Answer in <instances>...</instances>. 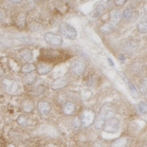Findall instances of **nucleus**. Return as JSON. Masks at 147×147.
<instances>
[{
    "label": "nucleus",
    "mask_w": 147,
    "mask_h": 147,
    "mask_svg": "<svg viewBox=\"0 0 147 147\" xmlns=\"http://www.w3.org/2000/svg\"><path fill=\"white\" fill-rule=\"evenodd\" d=\"M19 54L22 59L25 61H30L33 57L32 51L29 48H23L20 50Z\"/></svg>",
    "instance_id": "nucleus-14"
},
{
    "label": "nucleus",
    "mask_w": 147,
    "mask_h": 147,
    "mask_svg": "<svg viewBox=\"0 0 147 147\" xmlns=\"http://www.w3.org/2000/svg\"><path fill=\"white\" fill-rule=\"evenodd\" d=\"M71 124H72L73 129H74V130H78L79 128H80L81 125L80 119L78 117H75L73 119Z\"/></svg>",
    "instance_id": "nucleus-28"
},
{
    "label": "nucleus",
    "mask_w": 147,
    "mask_h": 147,
    "mask_svg": "<svg viewBox=\"0 0 147 147\" xmlns=\"http://www.w3.org/2000/svg\"><path fill=\"white\" fill-rule=\"evenodd\" d=\"M68 82L66 80L63 78H57L56 80L54 81L51 84V86H50V88H51L52 90H59L61 89L64 87L67 86Z\"/></svg>",
    "instance_id": "nucleus-11"
},
{
    "label": "nucleus",
    "mask_w": 147,
    "mask_h": 147,
    "mask_svg": "<svg viewBox=\"0 0 147 147\" xmlns=\"http://www.w3.org/2000/svg\"><path fill=\"white\" fill-rule=\"evenodd\" d=\"M44 38L46 43L52 46H59L63 43V38L61 35L50 32L44 33Z\"/></svg>",
    "instance_id": "nucleus-5"
},
{
    "label": "nucleus",
    "mask_w": 147,
    "mask_h": 147,
    "mask_svg": "<svg viewBox=\"0 0 147 147\" xmlns=\"http://www.w3.org/2000/svg\"><path fill=\"white\" fill-rule=\"evenodd\" d=\"M108 62L109 63H110V64L112 66H114V63H113V61L112 60V59H111V58H108Z\"/></svg>",
    "instance_id": "nucleus-35"
},
{
    "label": "nucleus",
    "mask_w": 147,
    "mask_h": 147,
    "mask_svg": "<svg viewBox=\"0 0 147 147\" xmlns=\"http://www.w3.org/2000/svg\"><path fill=\"white\" fill-rule=\"evenodd\" d=\"M131 14H132V12H131V9L129 8V7H127V9H125V10L122 12V16L125 18H129L131 17Z\"/></svg>",
    "instance_id": "nucleus-30"
},
{
    "label": "nucleus",
    "mask_w": 147,
    "mask_h": 147,
    "mask_svg": "<svg viewBox=\"0 0 147 147\" xmlns=\"http://www.w3.org/2000/svg\"><path fill=\"white\" fill-rule=\"evenodd\" d=\"M45 57L49 60H54L55 59H59L61 58V54L59 51L54 50H46L45 52H43Z\"/></svg>",
    "instance_id": "nucleus-12"
},
{
    "label": "nucleus",
    "mask_w": 147,
    "mask_h": 147,
    "mask_svg": "<svg viewBox=\"0 0 147 147\" xmlns=\"http://www.w3.org/2000/svg\"><path fill=\"white\" fill-rule=\"evenodd\" d=\"M7 147H16L14 144H8L7 145Z\"/></svg>",
    "instance_id": "nucleus-36"
},
{
    "label": "nucleus",
    "mask_w": 147,
    "mask_h": 147,
    "mask_svg": "<svg viewBox=\"0 0 147 147\" xmlns=\"http://www.w3.org/2000/svg\"><path fill=\"white\" fill-rule=\"evenodd\" d=\"M115 115V108L114 105L110 102L104 104L99 112V115L95 123V127L100 129L104 127L105 123Z\"/></svg>",
    "instance_id": "nucleus-1"
},
{
    "label": "nucleus",
    "mask_w": 147,
    "mask_h": 147,
    "mask_svg": "<svg viewBox=\"0 0 147 147\" xmlns=\"http://www.w3.org/2000/svg\"><path fill=\"white\" fill-rule=\"evenodd\" d=\"M118 75H119L121 77V78L122 79V80H123L125 83H127V84H128V82H129V80H127V77H126V75L124 74L123 73L120 72V71H119V72H118Z\"/></svg>",
    "instance_id": "nucleus-32"
},
{
    "label": "nucleus",
    "mask_w": 147,
    "mask_h": 147,
    "mask_svg": "<svg viewBox=\"0 0 147 147\" xmlns=\"http://www.w3.org/2000/svg\"><path fill=\"white\" fill-rule=\"evenodd\" d=\"M118 59H119V60H120V61H124V60H125V56L122 54H120V55L118 56Z\"/></svg>",
    "instance_id": "nucleus-33"
},
{
    "label": "nucleus",
    "mask_w": 147,
    "mask_h": 147,
    "mask_svg": "<svg viewBox=\"0 0 147 147\" xmlns=\"http://www.w3.org/2000/svg\"><path fill=\"white\" fill-rule=\"evenodd\" d=\"M54 65L48 62H39L36 66L37 72L39 75H44L50 72L53 69Z\"/></svg>",
    "instance_id": "nucleus-7"
},
{
    "label": "nucleus",
    "mask_w": 147,
    "mask_h": 147,
    "mask_svg": "<svg viewBox=\"0 0 147 147\" xmlns=\"http://www.w3.org/2000/svg\"><path fill=\"white\" fill-rule=\"evenodd\" d=\"M22 109L24 112L31 113L34 110L35 104L31 100H24L22 103Z\"/></svg>",
    "instance_id": "nucleus-15"
},
{
    "label": "nucleus",
    "mask_w": 147,
    "mask_h": 147,
    "mask_svg": "<svg viewBox=\"0 0 147 147\" xmlns=\"http://www.w3.org/2000/svg\"><path fill=\"white\" fill-rule=\"evenodd\" d=\"M1 85L5 91L9 94L15 93L18 91L19 88L18 82L12 79L3 78L1 80Z\"/></svg>",
    "instance_id": "nucleus-3"
},
{
    "label": "nucleus",
    "mask_w": 147,
    "mask_h": 147,
    "mask_svg": "<svg viewBox=\"0 0 147 147\" xmlns=\"http://www.w3.org/2000/svg\"><path fill=\"white\" fill-rule=\"evenodd\" d=\"M137 28L138 31H140V33H147V16L141 20L140 23L137 24Z\"/></svg>",
    "instance_id": "nucleus-22"
},
{
    "label": "nucleus",
    "mask_w": 147,
    "mask_h": 147,
    "mask_svg": "<svg viewBox=\"0 0 147 147\" xmlns=\"http://www.w3.org/2000/svg\"><path fill=\"white\" fill-rule=\"evenodd\" d=\"M120 121L117 118L112 117L108 120L105 123L103 129L108 133H116L119 129Z\"/></svg>",
    "instance_id": "nucleus-6"
},
{
    "label": "nucleus",
    "mask_w": 147,
    "mask_h": 147,
    "mask_svg": "<svg viewBox=\"0 0 147 147\" xmlns=\"http://www.w3.org/2000/svg\"><path fill=\"white\" fill-rule=\"evenodd\" d=\"M17 123L22 127H27L30 125V120L28 117L20 115L17 118Z\"/></svg>",
    "instance_id": "nucleus-18"
},
{
    "label": "nucleus",
    "mask_w": 147,
    "mask_h": 147,
    "mask_svg": "<svg viewBox=\"0 0 147 147\" xmlns=\"http://www.w3.org/2000/svg\"><path fill=\"white\" fill-rule=\"evenodd\" d=\"M128 142H129V140L127 137H121L114 140L112 143L110 147H126L127 146Z\"/></svg>",
    "instance_id": "nucleus-16"
},
{
    "label": "nucleus",
    "mask_w": 147,
    "mask_h": 147,
    "mask_svg": "<svg viewBox=\"0 0 147 147\" xmlns=\"http://www.w3.org/2000/svg\"><path fill=\"white\" fill-rule=\"evenodd\" d=\"M37 76L36 75L34 74V73H27L24 75L23 77V81L24 82V83L27 84H33L36 80Z\"/></svg>",
    "instance_id": "nucleus-20"
},
{
    "label": "nucleus",
    "mask_w": 147,
    "mask_h": 147,
    "mask_svg": "<svg viewBox=\"0 0 147 147\" xmlns=\"http://www.w3.org/2000/svg\"><path fill=\"white\" fill-rule=\"evenodd\" d=\"M26 16L24 14H19L16 20V24L20 29H23L25 27Z\"/></svg>",
    "instance_id": "nucleus-19"
},
{
    "label": "nucleus",
    "mask_w": 147,
    "mask_h": 147,
    "mask_svg": "<svg viewBox=\"0 0 147 147\" xmlns=\"http://www.w3.org/2000/svg\"><path fill=\"white\" fill-rule=\"evenodd\" d=\"M139 111L142 113H147V103L145 101H141L139 104Z\"/></svg>",
    "instance_id": "nucleus-29"
},
{
    "label": "nucleus",
    "mask_w": 147,
    "mask_h": 147,
    "mask_svg": "<svg viewBox=\"0 0 147 147\" xmlns=\"http://www.w3.org/2000/svg\"><path fill=\"white\" fill-rule=\"evenodd\" d=\"M127 2L126 0H116V1H114V4L117 6H120V5H123L125 3Z\"/></svg>",
    "instance_id": "nucleus-31"
},
{
    "label": "nucleus",
    "mask_w": 147,
    "mask_h": 147,
    "mask_svg": "<svg viewBox=\"0 0 147 147\" xmlns=\"http://www.w3.org/2000/svg\"><path fill=\"white\" fill-rule=\"evenodd\" d=\"M36 70V66L33 63H27L24 65L20 69V71L22 73H30Z\"/></svg>",
    "instance_id": "nucleus-17"
},
{
    "label": "nucleus",
    "mask_w": 147,
    "mask_h": 147,
    "mask_svg": "<svg viewBox=\"0 0 147 147\" xmlns=\"http://www.w3.org/2000/svg\"><path fill=\"white\" fill-rule=\"evenodd\" d=\"M140 90L142 94L147 93V77H144L140 84Z\"/></svg>",
    "instance_id": "nucleus-27"
},
{
    "label": "nucleus",
    "mask_w": 147,
    "mask_h": 147,
    "mask_svg": "<svg viewBox=\"0 0 147 147\" xmlns=\"http://www.w3.org/2000/svg\"><path fill=\"white\" fill-rule=\"evenodd\" d=\"M114 27L113 24L106 22V23H104L102 25H101V27H99V31H100L101 33H108L112 32L113 31V29H114Z\"/></svg>",
    "instance_id": "nucleus-21"
},
{
    "label": "nucleus",
    "mask_w": 147,
    "mask_h": 147,
    "mask_svg": "<svg viewBox=\"0 0 147 147\" xmlns=\"http://www.w3.org/2000/svg\"><path fill=\"white\" fill-rule=\"evenodd\" d=\"M37 110L42 115H47L51 110V106L47 101H39L37 105Z\"/></svg>",
    "instance_id": "nucleus-9"
},
{
    "label": "nucleus",
    "mask_w": 147,
    "mask_h": 147,
    "mask_svg": "<svg viewBox=\"0 0 147 147\" xmlns=\"http://www.w3.org/2000/svg\"><path fill=\"white\" fill-rule=\"evenodd\" d=\"M95 113L91 110H84L80 116V121L83 127H88L93 123Z\"/></svg>",
    "instance_id": "nucleus-4"
},
{
    "label": "nucleus",
    "mask_w": 147,
    "mask_h": 147,
    "mask_svg": "<svg viewBox=\"0 0 147 147\" xmlns=\"http://www.w3.org/2000/svg\"><path fill=\"white\" fill-rule=\"evenodd\" d=\"M102 9H103V5L101 3H97V4H96L93 11V18H97V17L99 16L101 14V11H102Z\"/></svg>",
    "instance_id": "nucleus-25"
},
{
    "label": "nucleus",
    "mask_w": 147,
    "mask_h": 147,
    "mask_svg": "<svg viewBox=\"0 0 147 147\" xmlns=\"http://www.w3.org/2000/svg\"><path fill=\"white\" fill-rule=\"evenodd\" d=\"M86 69V65L80 60H74L70 65V70L75 75L82 74Z\"/></svg>",
    "instance_id": "nucleus-8"
},
{
    "label": "nucleus",
    "mask_w": 147,
    "mask_h": 147,
    "mask_svg": "<svg viewBox=\"0 0 147 147\" xmlns=\"http://www.w3.org/2000/svg\"><path fill=\"white\" fill-rule=\"evenodd\" d=\"M110 20L113 24H116L119 21V12L117 10H112L110 12Z\"/></svg>",
    "instance_id": "nucleus-23"
},
{
    "label": "nucleus",
    "mask_w": 147,
    "mask_h": 147,
    "mask_svg": "<svg viewBox=\"0 0 147 147\" xmlns=\"http://www.w3.org/2000/svg\"><path fill=\"white\" fill-rule=\"evenodd\" d=\"M9 2H11V3H20L22 2L21 0H18V1H12V0H10V1H9Z\"/></svg>",
    "instance_id": "nucleus-34"
},
{
    "label": "nucleus",
    "mask_w": 147,
    "mask_h": 147,
    "mask_svg": "<svg viewBox=\"0 0 147 147\" xmlns=\"http://www.w3.org/2000/svg\"><path fill=\"white\" fill-rule=\"evenodd\" d=\"M59 31L62 36L70 40H74L77 37L76 30L67 22H63L60 23L59 25Z\"/></svg>",
    "instance_id": "nucleus-2"
},
{
    "label": "nucleus",
    "mask_w": 147,
    "mask_h": 147,
    "mask_svg": "<svg viewBox=\"0 0 147 147\" xmlns=\"http://www.w3.org/2000/svg\"><path fill=\"white\" fill-rule=\"evenodd\" d=\"M127 84H128V86H129L130 93H131L132 97L135 99L138 98L139 93H138V92H137V90H136V88H135V87L134 86V85H133L131 82H129H129H128Z\"/></svg>",
    "instance_id": "nucleus-24"
},
{
    "label": "nucleus",
    "mask_w": 147,
    "mask_h": 147,
    "mask_svg": "<svg viewBox=\"0 0 147 147\" xmlns=\"http://www.w3.org/2000/svg\"><path fill=\"white\" fill-rule=\"evenodd\" d=\"M76 108V106L74 103L71 101H67L63 105V112L67 115H70L74 113Z\"/></svg>",
    "instance_id": "nucleus-13"
},
{
    "label": "nucleus",
    "mask_w": 147,
    "mask_h": 147,
    "mask_svg": "<svg viewBox=\"0 0 147 147\" xmlns=\"http://www.w3.org/2000/svg\"><path fill=\"white\" fill-rule=\"evenodd\" d=\"M1 18H2V14H1V13L0 12V20L1 19Z\"/></svg>",
    "instance_id": "nucleus-37"
},
{
    "label": "nucleus",
    "mask_w": 147,
    "mask_h": 147,
    "mask_svg": "<svg viewBox=\"0 0 147 147\" xmlns=\"http://www.w3.org/2000/svg\"><path fill=\"white\" fill-rule=\"evenodd\" d=\"M137 48V44L135 41L129 40L126 41L122 47V50L127 54H132Z\"/></svg>",
    "instance_id": "nucleus-10"
},
{
    "label": "nucleus",
    "mask_w": 147,
    "mask_h": 147,
    "mask_svg": "<svg viewBox=\"0 0 147 147\" xmlns=\"http://www.w3.org/2000/svg\"><path fill=\"white\" fill-rule=\"evenodd\" d=\"M40 25L41 24L36 21H33L30 22L29 25H28V27H29V30L31 31H37L38 30L40 29Z\"/></svg>",
    "instance_id": "nucleus-26"
}]
</instances>
